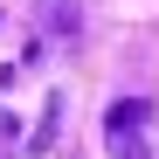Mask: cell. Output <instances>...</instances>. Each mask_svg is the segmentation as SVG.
Returning a JSON list of instances; mask_svg holds the SVG:
<instances>
[{"mask_svg": "<svg viewBox=\"0 0 159 159\" xmlns=\"http://www.w3.org/2000/svg\"><path fill=\"white\" fill-rule=\"evenodd\" d=\"M145 104L139 97H118L111 111H104V145H111V159H152L145 152Z\"/></svg>", "mask_w": 159, "mask_h": 159, "instance_id": "obj_1", "label": "cell"}, {"mask_svg": "<svg viewBox=\"0 0 159 159\" xmlns=\"http://www.w3.org/2000/svg\"><path fill=\"white\" fill-rule=\"evenodd\" d=\"M0 139H7V125H0Z\"/></svg>", "mask_w": 159, "mask_h": 159, "instance_id": "obj_2", "label": "cell"}]
</instances>
